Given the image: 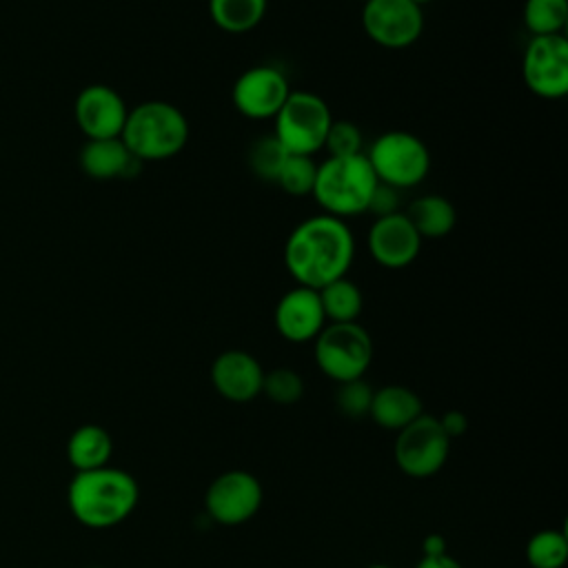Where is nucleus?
<instances>
[{
  "label": "nucleus",
  "instance_id": "obj_1",
  "mask_svg": "<svg viewBox=\"0 0 568 568\" xmlns=\"http://www.w3.org/2000/svg\"><path fill=\"white\" fill-rule=\"evenodd\" d=\"M355 260L351 226L328 213L302 220L284 242V266L297 286L320 291L346 277Z\"/></svg>",
  "mask_w": 568,
  "mask_h": 568
},
{
  "label": "nucleus",
  "instance_id": "obj_2",
  "mask_svg": "<svg viewBox=\"0 0 568 568\" xmlns=\"http://www.w3.org/2000/svg\"><path fill=\"white\" fill-rule=\"evenodd\" d=\"M138 481L122 468L102 466L75 473L67 501L71 515L87 528H111L124 521L138 504Z\"/></svg>",
  "mask_w": 568,
  "mask_h": 568
},
{
  "label": "nucleus",
  "instance_id": "obj_3",
  "mask_svg": "<svg viewBox=\"0 0 568 568\" xmlns=\"http://www.w3.org/2000/svg\"><path fill=\"white\" fill-rule=\"evenodd\" d=\"M120 140L140 162L175 158L189 140V120L171 102L146 100L129 109Z\"/></svg>",
  "mask_w": 568,
  "mask_h": 568
},
{
  "label": "nucleus",
  "instance_id": "obj_4",
  "mask_svg": "<svg viewBox=\"0 0 568 568\" xmlns=\"http://www.w3.org/2000/svg\"><path fill=\"white\" fill-rule=\"evenodd\" d=\"M377 178L364 153L346 158H326L317 164L313 197L322 213L346 220L368 211Z\"/></svg>",
  "mask_w": 568,
  "mask_h": 568
},
{
  "label": "nucleus",
  "instance_id": "obj_5",
  "mask_svg": "<svg viewBox=\"0 0 568 568\" xmlns=\"http://www.w3.org/2000/svg\"><path fill=\"white\" fill-rule=\"evenodd\" d=\"M377 182L393 189L417 186L430 171V151L426 142L410 131H384L364 153Z\"/></svg>",
  "mask_w": 568,
  "mask_h": 568
},
{
  "label": "nucleus",
  "instance_id": "obj_6",
  "mask_svg": "<svg viewBox=\"0 0 568 568\" xmlns=\"http://www.w3.org/2000/svg\"><path fill=\"white\" fill-rule=\"evenodd\" d=\"M333 113L313 91H291L273 118V135L293 155H315L324 146Z\"/></svg>",
  "mask_w": 568,
  "mask_h": 568
},
{
  "label": "nucleus",
  "instance_id": "obj_7",
  "mask_svg": "<svg viewBox=\"0 0 568 568\" xmlns=\"http://www.w3.org/2000/svg\"><path fill=\"white\" fill-rule=\"evenodd\" d=\"M315 362L339 384L359 379L373 362V339L357 322L326 324L315 337Z\"/></svg>",
  "mask_w": 568,
  "mask_h": 568
},
{
  "label": "nucleus",
  "instance_id": "obj_8",
  "mask_svg": "<svg viewBox=\"0 0 568 568\" xmlns=\"http://www.w3.org/2000/svg\"><path fill=\"white\" fill-rule=\"evenodd\" d=\"M450 437L433 415H419L397 430L395 462L410 477H430L448 459Z\"/></svg>",
  "mask_w": 568,
  "mask_h": 568
},
{
  "label": "nucleus",
  "instance_id": "obj_9",
  "mask_svg": "<svg viewBox=\"0 0 568 568\" xmlns=\"http://www.w3.org/2000/svg\"><path fill=\"white\" fill-rule=\"evenodd\" d=\"M521 78L537 98H564L568 93V38L564 33L530 38L521 58Z\"/></svg>",
  "mask_w": 568,
  "mask_h": 568
},
{
  "label": "nucleus",
  "instance_id": "obj_10",
  "mask_svg": "<svg viewBox=\"0 0 568 568\" xmlns=\"http://www.w3.org/2000/svg\"><path fill=\"white\" fill-rule=\"evenodd\" d=\"M362 29L382 49H408L424 31V9L410 0H364Z\"/></svg>",
  "mask_w": 568,
  "mask_h": 568
},
{
  "label": "nucleus",
  "instance_id": "obj_11",
  "mask_svg": "<svg viewBox=\"0 0 568 568\" xmlns=\"http://www.w3.org/2000/svg\"><path fill=\"white\" fill-rule=\"evenodd\" d=\"M286 73L273 64H255L237 75L231 89L233 106L248 120H273L291 93Z\"/></svg>",
  "mask_w": 568,
  "mask_h": 568
},
{
  "label": "nucleus",
  "instance_id": "obj_12",
  "mask_svg": "<svg viewBox=\"0 0 568 568\" xmlns=\"http://www.w3.org/2000/svg\"><path fill=\"white\" fill-rule=\"evenodd\" d=\"M262 504V486L246 470H226L217 475L204 495V508L211 519L224 526L248 521Z\"/></svg>",
  "mask_w": 568,
  "mask_h": 568
},
{
  "label": "nucleus",
  "instance_id": "obj_13",
  "mask_svg": "<svg viewBox=\"0 0 568 568\" xmlns=\"http://www.w3.org/2000/svg\"><path fill=\"white\" fill-rule=\"evenodd\" d=\"M126 113L129 106L124 98L113 87L102 82L84 87L73 102L75 124L87 140L120 138Z\"/></svg>",
  "mask_w": 568,
  "mask_h": 568
},
{
  "label": "nucleus",
  "instance_id": "obj_14",
  "mask_svg": "<svg viewBox=\"0 0 568 568\" xmlns=\"http://www.w3.org/2000/svg\"><path fill=\"white\" fill-rule=\"evenodd\" d=\"M422 242L424 240L404 211L375 217L366 235L371 257L384 268H404L413 264L419 255Z\"/></svg>",
  "mask_w": 568,
  "mask_h": 568
},
{
  "label": "nucleus",
  "instance_id": "obj_15",
  "mask_svg": "<svg viewBox=\"0 0 568 568\" xmlns=\"http://www.w3.org/2000/svg\"><path fill=\"white\" fill-rule=\"evenodd\" d=\"M277 333L295 344L311 342L326 326L322 302L317 291L306 286H295L286 291L273 313Z\"/></svg>",
  "mask_w": 568,
  "mask_h": 568
},
{
  "label": "nucleus",
  "instance_id": "obj_16",
  "mask_svg": "<svg viewBox=\"0 0 568 568\" xmlns=\"http://www.w3.org/2000/svg\"><path fill=\"white\" fill-rule=\"evenodd\" d=\"M264 368L260 362L240 348L224 351L211 366V382L215 390L231 402H248L262 393Z\"/></svg>",
  "mask_w": 568,
  "mask_h": 568
},
{
  "label": "nucleus",
  "instance_id": "obj_17",
  "mask_svg": "<svg viewBox=\"0 0 568 568\" xmlns=\"http://www.w3.org/2000/svg\"><path fill=\"white\" fill-rule=\"evenodd\" d=\"M78 160H80V169L93 180L124 178L131 173V169L140 166V160H135L129 153V149L120 138L87 140L80 149Z\"/></svg>",
  "mask_w": 568,
  "mask_h": 568
},
{
  "label": "nucleus",
  "instance_id": "obj_18",
  "mask_svg": "<svg viewBox=\"0 0 568 568\" xmlns=\"http://www.w3.org/2000/svg\"><path fill=\"white\" fill-rule=\"evenodd\" d=\"M368 415L386 430H402L422 415V399L406 386H382L373 390Z\"/></svg>",
  "mask_w": 568,
  "mask_h": 568
},
{
  "label": "nucleus",
  "instance_id": "obj_19",
  "mask_svg": "<svg viewBox=\"0 0 568 568\" xmlns=\"http://www.w3.org/2000/svg\"><path fill=\"white\" fill-rule=\"evenodd\" d=\"M404 213L422 240L444 237L455 229L457 222V211L453 202L437 193L415 197Z\"/></svg>",
  "mask_w": 568,
  "mask_h": 568
},
{
  "label": "nucleus",
  "instance_id": "obj_20",
  "mask_svg": "<svg viewBox=\"0 0 568 568\" xmlns=\"http://www.w3.org/2000/svg\"><path fill=\"white\" fill-rule=\"evenodd\" d=\"M111 453V435L98 424L78 426L67 442V459L75 468V473L109 466Z\"/></svg>",
  "mask_w": 568,
  "mask_h": 568
},
{
  "label": "nucleus",
  "instance_id": "obj_21",
  "mask_svg": "<svg viewBox=\"0 0 568 568\" xmlns=\"http://www.w3.org/2000/svg\"><path fill=\"white\" fill-rule=\"evenodd\" d=\"M268 0H209V16L224 33H248L266 16Z\"/></svg>",
  "mask_w": 568,
  "mask_h": 568
},
{
  "label": "nucleus",
  "instance_id": "obj_22",
  "mask_svg": "<svg viewBox=\"0 0 568 568\" xmlns=\"http://www.w3.org/2000/svg\"><path fill=\"white\" fill-rule=\"evenodd\" d=\"M320 302H322V311L328 324H342V322H357L362 306H364V297L359 286L348 280V277H339L328 282L326 286H322L317 291Z\"/></svg>",
  "mask_w": 568,
  "mask_h": 568
},
{
  "label": "nucleus",
  "instance_id": "obj_23",
  "mask_svg": "<svg viewBox=\"0 0 568 568\" xmlns=\"http://www.w3.org/2000/svg\"><path fill=\"white\" fill-rule=\"evenodd\" d=\"M521 20L530 38L559 36L568 24V0H526Z\"/></svg>",
  "mask_w": 568,
  "mask_h": 568
},
{
  "label": "nucleus",
  "instance_id": "obj_24",
  "mask_svg": "<svg viewBox=\"0 0 568 568\" xmlns=\"http://www.w3.org/2000/svg\"><path fill=\"white\" fill-rule=\"evenodd\" d=\"M291 153L282 146V142L271 133V135H262L257 138L246 153V162L248 169L255 178L264 180V182H277L280 171L286 162Z\"/></svg>",
  "mask_w": 568,
  "mask_h": 568
},
{
  "label": "nucleus",
  "instance_id": "obj_25",
  "mask_svg": "<svg viewBox=\"0 0 568 568\" xmlns=\"http://www.w3.org/2000/svg\"><path fill=\"white\" fill-rule=\"evenodd\" d=\"M526 559L532 568H561L568 559V539L564 530H539L526 546Z\"/></svg>",
  "mask_w": 568,
  "mask_h": 568
},
{
  "label": "nucleus",
  "instance_id": "obj_26",
  "mask_svg": "<svg viewBox=\"0 0 568 568\" xmlns=\"http://www.w3.org/2000/svg\"><path fill=\"white\" fill-rule=\"evenodd\" d=\"M315 175H317V164L311 155H288L280 178H277V186H282L284 193L302 197V195H311L313 193V184H315Z\"/></svg>",
  "mask_w": 568,
  "mask_h": 568
},
{
  "label": "nucleus",
  "instance_id": "obj_27",
  "mask_svg": "<svg viewBox=\"0 0 568 568\" xmlns=\"http://www.w3.org/2000/svg\"><path fill=\"white\" fill-rule=\"evenodd\" d=\"M262 393L275 404H295L304 395V382L293 368H273L264 373Z\"/></svg>",
  "mask_w": 568,
  "mask_h": 568
},
{
  "label": "nucleus",
  "instance_id": "obj_28",
  "mask_svg": "<svg viewBox=\"0 0 568 568\" xmlns=\"http://www.w3.org/2000/svg\"><path fill=\"white\" fill-rule=\"evenodd\" d=\"M364 138L362 131L355 122L351 120H335L331 122L326 138H324V146L328 158H346V155H357L364 153Z\"/></svg>",
  "mask_w": 568,
  "mask_h": 568
},
{
  "label": "nucleus",
  "instance_id": "obj_29",
  "mask_svg": "<svg viewBox=\"0 0 568 568\" xmlns=\"http://www.w3.org/2000/svg\"><path fill=\"white\" fill-rule=\"evenodd\" d=\"M371 399H373V388L362 377L359 379H351V382H342L339 390L335 395L337 408L344 415H348V417H364V415H368Z\"/></svg>",
  "mask_w": 568,
  "mask_h": 568
},
{
  "label": "nucleus",
  "instance_id": "obj_30",
  "mask_svg": "<svg viewBox=\"0 0 568 568\" xmlns=\"http://www.w3.org/2000/svg\"><path fill=\"white\" fill-rule=\"evenodd\" d=\"M397 211H399V191L388 186V184L377 182L366 213H373L375 217H384V215H390V213H397Z\"/></svg>",
  "mask_w": 568,
  "mask_h": 568
},
{
  "label": "nucleus",
  "instance_id": "obj_31",
  "mask_svg": "<svg viewBox=\"0 0 568 568\" xmlns=\"http://www.w3.org/2000/svg\"><path fill=\"white\" fill-rule=\"evenodd\" d=\"M442 428L446 430L448 437H457L466 430V417L459 410H448L442 419H439Z\"/></svg>",
  "mask_w": 568,
  "mask_h": 568
},
{
  "label": "nucleus",
  "instance_id": "obj_32",
  "mask_svg": "<svg viewBox=\"0 0 568 568\" xmlns=\"http://www.w3.org/2000/svg\"><path fill=\"white\" fill-rule=\"evenodd\" d=\"M417 568H462V564L448 552H435V555H424Z\"/></svg>",
  "mask_w": 568,
  "mask_h": 568
},
{
  "label": "nucleus",
  "instance_id": "obj_33",
  "mask_svg": "<svg viewBox=\"0 0 568 568\" xmlns=\"http://www.w3.org/2000/svg\"><path fill=\"white\" fill-rule=\"evenodd\" d=\"M435 552H446V541L439 535H430L424 541V555H435Z\"/></svg>",
  "mask_w": 568,
  "mask_h": 568
},
{
  "label": "nucleus",
  "instance_id": "obj_34",
  "mask_svg": "<svg viewBox=\"0 0 568 568\" xmlns=\"http://www.w3.org/2000/svg\"><path fill=\"white\" fill-rule=\"evenodd\" d=\"M410 2H415L417 7H424V4H428V2H433V0H410Z\"/></svg>",
  "mask_w": 568,
  "mask_h": 568
},
{
  "label": "nucleus",
  "instance_id": "obj_35",
  "mask_svg": "<svg viewBox=\"0 0 568 568\" xmlns=\"http://www.w3.org/2000/svg\"><path fill=\"white\" fill-rule=\"evenodd\" d=\"M366 568H393V566H386V564H371V566H366Z\"/></svg>",
  "mask_w": 568,
  "mask_h": 568
},
{
  "label": "nucleus",
  "instance_id": "obj_36",
  "mask_svg": "<svg viewBox=\"0 0 568 568\" xmlns=\"http://www.w3.org/2000/svg\"><path fill=\"white\" fill-rule=\"evenodd\" d=\"M91 568H100V566H91Z\"/></svg>",
  "mask_w": 568,
  "mask_h": 568
},
{
  "label": "nucleus",
  "instance_id": "obj_37",
  "mask_svg": "<svg viewBox=\"0 0 568 568\" xmlns=\"http://www.w3.org/2000/svg\"><path fill=\"white\" fill-rule=\"evenodd\" d=\"M362 2H364V0H362Z\"/></svg>",
  "mask_w": 568,
  "mask_h": 568
}]
</instances>
